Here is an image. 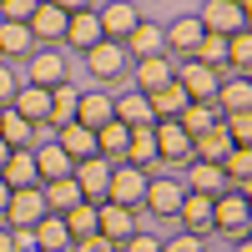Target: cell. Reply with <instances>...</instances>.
Here are the masks:
<instances>
[{
  "label": "cell",
  "mask_w": 252,
  "mask_h": 252,
  "mask_svg": "<svg viewBox=\"0 0 252 252\" xmlns=\"http://www.w3.org/2000/svg\"><path fill=\"white\" fill-rule=\"evenodd\" d=\"M26 81H31V86L56 91L61 81H71V61L61 56V46H35V51L26 56Z\"/></svg>",
  "instance_id": "cell-1"
},
{
  "label": "cell",
  "mask_w": 252,
  "mask_h": 252,
  "mask_svg": "<svg viewBox=\"0 0 252 252\" xmlns=\"http://www.w3.org/2000/svg\"><path fill=\"white\" fill-rule=\"evenodd\" d=\"M212 232L232 237V242L252 232V207H247V197H237V192H222V197H212Z\"/></svg>",
  "instance_id": "cell-2"
},
{
  "label": "cell",
  "mask_w": 252,
  "mask_h": 252,
  "mask_svg": "<svg viewBox=\"0 0 252 252\" xmlns=\"http://www.w3.org/2000/svg\"><path fill=\"white\" fill-rule=\"evenodd\" d=\"M81 56H86V71H91V81H121V76H126V66H131L126 46H121V40H106V35H101L96 46H86Z\"/></svg>",
  "instance_id": "cell-3"
},
{
  "label": "cell",
  "mask_w": 252,
  "mask_h": 252,
  "mask_svg": "<svg viewBox=\"0 0 252 252\" xmlns=\"http://www.w3.org/2000/svg\"><path fill=\"white\" fill-rule=\"evenodd\" d=\"M182 192H187V187H182V177H146V192H141V207H146V212H152V217H161V222H172L177 217V207H182Z\"/></svg>",
  "instance_id": "cell-4"
},
{
  "label": "cell",
  "mask_w": 252,
  "mask_h": 252,
  "mask_svg": "<svg viewBox=\"0 0 252 252\" xmlns=\"http://www.w3.org/2000/svg\"><path fill=\"white\" fill-rule=\"evenodd\" d=\"M46 217V202H40V187H15L10 192V202H5V222L10 232H31V227Z\"/></svg>",
  "instance_id": "cell-5"
},
{
  "label": "cell",
  "mask_w": 252,
  "mask_h": 252,
  "mask_svg": "<svg viewBox=\"0 0 252 252\" xmlns=\"http://www.w3.org/2000/svg\"><path fill=\"white\" fill-rule=\"evenodd\" d=\"M222 76H232V71H227V66L212 71V66H202V61H182V66H177V86L187 91V101H212Z\"/></svg>",
  "instance_id": "cell-6"
},
{
  "label": "cell",
  "mask_w": 252,
  "mask_h": 252,
  "mask_svg": "<svg viewBox=\"0 0 252 252\" xmlns=\"http://www.w3.org/2000/svg\"><path fill=\"white\" fill-rule=\"evenodd\" d=\"M202 31L207 35H232V31H247V10L237 5V0H202Z\"/></svg>",
  "instance_id": "cell-7"
},
{
  "label": "cell",
  "mask_w": 252,
  "mask_h": 252,
  "mask_svg": "<svg viewBox=\"0 0 252 252\" xmlns=\"http://www.w3.org/2000/svg\"><path fill=\"white\" fill-rule=\"evenodd\" d=\"M141 192H146V177L136 172L131 161H111V182H106V202H121V207H141Z\"/></svg>",
  "instance_id": "cell-8"
},
{
  "label": "cell",
  "mask_w": 252,
  "mask_h": 252,
  "mask_svg": "<svg viewBox=\"0 0 252 252\" xmlns=\"http://www.w3.org/2000/svg\"><path fill=\"white\" fill-rule=\"evenodd\" d=\"M71 177H76V187H81L86 202H106V182H111V161L106 157H81V161H71Z\"/></svg>",
  "instance_id": "cell-9"
},
{
  "label": "cell",
  "mask_w": 252,
  "mask_h": 252,
  "mask_svg": "<svg viewBox=\"0 0 252 252\" xmlns=\"http://www.w3.org/2000/svg\"><path fill=\"white\" fill-rule=\"evenodd\" d=\"M96 232L121 247L126 237L136 232V212H131V207H121V202H96Z\"/></svg>",
  "instance_id": "cell-10"
},
{
  "label": "cell",
  "mask_w": 252,
  "mask_h": 252,
  "mask_svg": "<svg viewBox=\"0 0 252 252\" xmlns=\"http://www.w3.org/2000/svg\"><path fill=\"white\" fill-rule=\"evenodd\" d=\"M152 131H157V161H172V166L192 161V136L177 121H152Z\"/></svg>",
  "instance_id": "cell-11"
},
{
  "label": "cell",
  "mask_w": 252,
  "mask_h": 252,
  "mask_svg": "<svg viewBox=\"0 0 252 252\" xmlns=\"http://www.w3.org/2000/svg\"><path fill=\"white\" fill-rule=\"evenodd\" d=\"M121 161H131L141 177H157V131L152 126H131V136H126V157Z\"/></svg>",
  "instance_id": "cell-12"
},
{
  "label": "cell",
  "mask_w": 252,
  "mask_h": 252,
  "mask_svg": "<svg viewBox=\"0 0 252 252\" xmlns=\"http://www.w3.org/2000/svg\"><path fill=\"white\" fill-rule=\"evenodd\" d=\"M172 222L182 227V232L207 237V232H212V197H202V192H182V207H177Z\"/></svg>",
  "instance_id": "cell-13"
},
{
  "label": "cell",
  "mask_w": 252,
  "mask_h": 252,
  "mask_svg": "<svg viewBox=\"0 0 252 252\" xmlns=\"http://www.w3.org/2000/svg\"><path fill=\"white\" fill-rule=\"evenodd\" d=\"M202 35H207V31H202V20H197V15H177L172 26H161L166 56H182V61H187V56L197 51V40H202Z\"/></svg>",
  "instance_id": "cell-14"
},
{
  "label": "cell",
  "mask_w": 252,
  "mask_h": 252,
  "mask_svg": "<svg viewBox=\"0 0 252 252\" xmlns=\"http://www.w3.org/2000/svg\"><path fill=\"white\" fill-rule=\"evenodd\" d=\"M10 111H20L31 126H46V121H51V91H46V86H31V81H20L15 96H10Z\"/></svg>",
  "instance_id": "cell-15"
},
{
  "label": "cell",
  "mask_w": 252,
  "mask_h": 252,
  "mask_svg": "<svg viewBox=\"0 0 252 252\" xmlns=\"http://www.w3.org/2000/svg\"><path fill=\"white\" fill-rule=\"evenodd\" d=\"M166 81H177V61L166 56V51H161V56H141V61H136V91H141V96L161 91Z\"/></svg>",
  "instance_id": "cell-16"
},
{
  "label": "cell",
  "mask_w": 252,
  "mask_h": 252,
  "mask_svg": "<svg viewBox=\"0 0 252 252\" xmlns=\"http://www.w3.org/2000/svg\"><path fill=\"white\" fill-rule=\"evenodd\" d=\"M96 20H101V35H106V40H126L141 15H136L131 0H106V5L96 10Z\"/></svg>",
  "instance_id": "cell-17"
},
{
  "label": "cell",
  "mask_w": 252,
  "mask_h": 252,
  "mask_svg": "<svg viewBox=\"0 0 252 252\" xmlns=\"http://www.w3.org/2000/svg\"><path fill=\"white\" fill-rule=\"evenodd\" d=\"M212 106H217V116H227V111H252V76H222Z\"/></svg>",
  "instance_id": "cell-18"
},
{
  "label": "cell",
  "mask_w": 252,
  "mask_h": 252,
  "mask_svg": "<svg viewBox=\"0 0 252 252\" xmlns=\"http://www.w3.org/2000/svg\"><path fill=\"white\" fill-rule=\"evenodd\" d=\"M187 192H202V197H222V192H232V187H227V177H222V166L217 161H187Z\"/></svg>",
  "instance_id": "cell-19"
},
{
  "label": "cell",
  "mask_w": 252,
  "mask_h": 252,
  "mask_svg": "<svg viewBox=\"0 0 252 252\" xmlns=\"http://www.w3.org/2000/svg\"><path fill=\"white\" fill-rule=\"evenodd\" d=\"M96 40H101V20H96V5H86V10L66 15V35H61V46H71V51H86V46H96Z\"/></svg>",
  "instance_id": "cell-20"
},
{
  "label": "cell",
  "mask_w": 252,
  "mask_h": 252,
  "mask_svg": "<svg viewBox=\"0 0 252 252\" xmlns=\"http://www.w3.org/2000/svg\"><path fill=\"white\" fill-rule=\"evenodd\" d=\"M26 26H31V35H35V46H61V35H66V10H56V5L40 0Z\"/></svg>",
  "instance_id": "cell-21"
},
{
  "label": "cell",
  "mask_w": 252,
  "mask_h": 252,
  "mask_svg": "<svg viewBox=\"0 0 252 252\" xmlns=\"http://www.w3.org/2000/svg\"><path fill=\"white\" fill-rule=\"evenodd\" d=\"M56 146H61L71 161L96 157V131H91V126H81V121H61V126H56Z\"/></svg>",
  "instance_id": "cell-22"
},
{
  "label": "cell",
  "mask_w": 252,
  "mask_h": 252,
  "mask_svg": "<svg viewBox=\"0 0 252 252\" xmlns=\"http://www.w3.org/2000/svg\"><path fill=\"white\" fill-rule=\"evenodd\" d=\"M0 182L10 187H40V172H35V157H31V146H15V152L5 157V166H0Z\"/></svg>",
  "instance_id": "cell-23"
},
{
  "label": "cell",
  "mask_w": 252,
  "mask_h": 252,
  "mask_svg": "<svg viewBox=\"0 0 252 252\" xmlns=\"http://www.w3.org/2000/svg\"><path fill=\"white\" fill-rule=\"evenodd\" d=\"M217 166H222V177H227V187H232L237 197L252 192V146H232Z\"/></svg>",
  "instance_id": "cell-24"
},
{
  "label": "cell",
  "mask_w": 252,
  "mask_h": 252,
  "mask_svg": "<svg viewBox=\"0 0 252 252\" xmlns=\"http://www.w3.org/2000/svg\"><path fill=\"white\" fill-rule=\"evenodd\" d=\"M35 51V35L26 20H0V61H26Z\"/></svg>",
  "instance_id": "cell-25"
},
{
  "label": "cell",
  "mask_w": 252,
  "mask_h": 252,
  "mask_svg": "<svg viewBox=\"0 0 252 252\" xmlns=\"http://www.w3.org/2000/svg\"><path fill=\"white\" fill-rule=\"evenodd\" d=\"M121 46H126V56H131V61H141V56H161L166 40H161V26H157V20H136L131 35H126Z\"/></svg>",
  "instance_id": "cell-26"
},
{
  "label": "cell",
  "mask_w": 252,
  "mask_h": 252,
  "mask_svg": "<svg viewBox=\"0 0 252 252\" xmlns=\"http://www.w3.org/2000/svg\"><path fill=\"white\" fill-rule=\"evenodd\" d=\"M111 116L126 121V126H152V121H157V116H152V101H146L136 86L121 91V96H111Z\"/></svg>",
  "instance_id": "cell-27"
},
{
  "label": "cell",
  "mask_w": 252,
  "mask_h": 252,
  "mask_svg": "<svg viewBox=\"0 0 252 252\" xmlns=\"http://www.w3.org/2000/svg\"><path fill=\"white\" fill-rule=\"evenodd\" d=\"M31 242L40 252H71V232H66V222H61V212H46L35 227H31Z\"/></svg>",
  "instance_id": "cell-28"
},
{
  "label": "cell",
  "mask_w": 252,
  "mask_h": 252,
  "mask_svg": "<svg viewBox=\"0 0 252 252\" xmlns=\"http://www.w3.org/2000/svg\"><path fill=\"white\" fill-rule=\"evenodd\" d=\"M31 157H35V172H40V182H56V177H71V157L61 152L56 141H35V146H31Z\"/></svg>",
  "instance_id": "cell-29"
},
{
  "label": "cell",
  "mask_w": 252,
  "mask_h": 252,
  "mask_svg": "<svg viewBox=\"0 0 252 252\" xmlns=\"http://www.w3.org/2000/svg\"><path fill=\"white\" fill-rule=\"evenodd\" d=\"M126 136H131V126H126V121H101L96 126V157H106V161H121L126 157Z\"/></svg>",
  "instance_id": "cell-30"
},
{
  "label": "cell",
  "mask_w": 252,
  "mask_h": 252,
  "mask_svg": "<svg viewBox=\"0 0 252 252\" xmlns=\"http://www.w3.org/2000/svg\"><path fill=\"white\" fill-rule=\"evenodd\" d=\"M35 136H40V126H31L26 116L10 111V106H0V141H5L10 152H15V146H35Z\"/></svg>",
  "instance_id": "cell-31"
},
{
  "label": "cell",
  "mask_w": 252,
  "mask_h": 252,
  "mask_svg": "<svg viewBox=\"0 0 252 252\" xmlns=\"http://www.w3.org/2000/svg\"><path fill=\"white\" fill-rule=\"evenodd\" d=\"M227 152H232V136L222 131V116L207 126L202 136H192V157H197V161H222Z\"/></svg>",
  "instance_id": "cell-32"
},
{
  "label": "cell",
  "mask_w": 252,
  "mask_h": 252,
  "mask_svg": "<svg viewBox=\"0 0 252 252\" xmlns=\"http://www.w3.org/2000/svg\"><path fill=\"white\" fill-rule=\"evenodd\" d=\"M40 202H46V212H66V207L86 202V197H81L76 177H56V182H40Z\"/></svg>",
  "instance_id": "cell-33"
},
{
  "label": "cell",
  "mask_w": 252,
  "mask_h": 252,
  "mask_svg": "<svg viewBox=\"0 0 252 252\" xmlns=\"http://www.w3.org/2000/svg\"><path fill=\"white\" fill-rule=\"evenodd\" d=\"M76 121L91 126V131H96L101 121H111V96L106 91H81L76 96Z\"/></svg>",
  "instance_id": "cell-34"
},
{
  "label": "cell",
  "mask_w": 252,
  "mask_h": 252,
  "mask_svg": "<svg viewBox=\"0 0 252 252\" xmlns=\"http://www.w3.org/2000/svg\"><path fill=\"white\" fill-rule=\"evenodd\" d=\"M146 101H152V116H157V121H177V116H182V106H187V91L177 86V81H166V86H161V91H152Z\"/></svg>",
  "instance_id": "cell-35"
},
{
  "label": "cell",
  "mask_w": 252,
  "mask_h": 252,
  "mask_svg": "<svg viewBox=\"0 0 252 252\" xmlns=\"http://www.w3.org/2000/svg\"><path fill=\"white\" fill-rule=\"evenodd\" d=\"M212 121H217V106H212V101H187L182 116H177V126H182L187 136H202Z\"/></svg>",
  "instance_id": "cell-36"
},
{
  "label": "cell",
  "mask_w": 252,
  "mask_h": 252,
  "mask_svg": "<svg viewBox=\"0 0 252 252\" xmlns=\"http://www.w3.org/2000/svg\"><path fill=\"white\" fill-rule=\"evenodd\" d=\"M227 71H232V76H252V35L247 31L227 35Z\"/></svg>",
  "instance_id": "cell-37"
},
{
  "label": "cell",
  "mask_w": 252,
  "mask_h": 252,
  "mask_svg": "<svg viewBox=\"0 0 252 252\" xmlns=\"http://www.w3.org/2000/svg\"><path fill=\"white\" fill-rule=\"evenodd\" d=\"M61 222H66L71 242H76V237H91V232H96V202H76V207H66V212H61Z\"/></svg>",
  "instance_id": "cell-38"
},
{
  "label": "cell",
  "mask_w": 252,
  "mask_h": 252,
  "mask_svg": "<svg viewBox=\"0 0 252 252\" xmlns=\"http://www.w3.org/2000/svg\"><path fill=\"white\" fill-rule=\"evenodd\" d=\"M76 86H71V81H61V86L51 91V121L46 126H61V121H76Z\"/></svg>",
  "instance_id": "cell-39"
},
{
  "label": "cell",
  "mask_w": 252,
  "mask_h": 252,
  "mask_svg": "<svg viewBox=\"0 0 252 252\" xmlns=\"http://www.w3.org/2000/svg\"><path fill=\"white\" fill-rule=\"evenodd\" d=\"M187 61H202V66H227V35H202L197 40V51L192 56H187Z\"/></svg>",
  "instance_id": "cell-40"
},
{
  "label": "cell",
  "mask_w": 252,
  "mask_h": 252,
  "mask_svg": "<svg viewBox=\"0 0 252 252\" xmlns=\"http://www.w3.org/2000/svg\"><path fill=\"white\" fill-rule=\"evenodd\" d=\"M222 131L232 136V146H252V111H227Z\"/></svg>",
  "instance_id": "cell-41"
},
{
  "label": "cell",
  "mask_w": 252,
  "mask_h": 252,
  "mask_svg": "<svg viewBox=\"0 0 252 252\" xmlns=\"http://www.w3.org/2000/svg\"><path fill=\"white\" fill-rule=\"evenodd\" d=\"M161 252H207V242L197 232H177V237H161Z\"/></svg>",
  "instance_id": "cell-42"
},
{
  "label": "cell",
  "mask_w": 252,
  "mask_h": 252,
  "mask_svg": "<svg viewBox=\"0 0 252 252\" xmlns=\"http://www.w3.org/2000/svg\"><path fill=\"white\" fill-rule=\"evenodd\" d=\"M40 0H0V20H31Z\"/></svg>",
  "instance_id": "cell-43"
},
{
  "label": "cell",
  "mask_w": 252,
  "mask_h": 252,
  "mask_svg": "<svg viewBox=\"0 0 252 252\" xmlns=\"http://www.w3.org/2000/svg\"><path fill=\"white\" fill-rule=\"evenodd\" d=\"M121 252H161V237H152V232H141V227H136V232L121 242Z\"/></svg>",
  "instance_id": "cell-44"
},
{
  "label": "cell",
  "mask_w": 252,
  "mask_h": 252,
  "mask_svg": "<svg viewBox=\"0 0 252 252\" xmlns=\"http://www.w3.org/2000/svg\"><path fill=\"white\" fill-rule=\"evenodd\" d=\"M15 86H20V76H15V66H10V61H0V106H10V96H15Z\"/></svg>",
  "instance_id": "cell-45"
},
{
  "label": "cell",
  "mask_w": 252,
  "mask_h": 252,
  "mask_svg": "<svg viewBox=\"0 0 252 252\" xmlns=\"http://www.w3.org/2000/svg\"><path fill=\"white\" fill-rule=\"evenodd\" d=\"M71 252H121V247H116V242H106L101 232H91V237H76V242H71Z\"/></svg>",
  "instance_id": "cell-46"
},
{
  "label": "cell",
  "mask_w": 252,
  "mask_h": 252,
  "mask_svg": "<svg viewBox=\"0 0 252 252\" xmlns=\"http://www.w3.org/2000/svg\"><path fill=\"white\" fill-rule=\"evenodd\" d=\"M46 5H56V10H66V15H76V10H86L91 0H46Z\"/></svg>",
  "instance_id": "cell-47"
},
{
  "label": "cell",
  "mask_w": 252,
  "mask_h": 252,
  "mask_svg": "<svg viewBox=\"0 0 252 252\" xmlns=\"http://www.w3.org/2000/svg\"><path fill=\"white\" fill-rule=\"evenodd\" d=\"M0 252H15V232L10 227H0Z\"/></svg>",
  "instance_id": "cell-48"
},
{
  "label": "cell",
  "mask_w": 252,
  "mask_h": 252,
  "mask_svg": "<svg viewBox=\"0 0 252 252\" xmlns=\"http://www.w3.org/2000/svg\"><path fill=\"white\" fill-rule=\"evenodd\" d=\"M5 202H10V187L0 182V217H5Z\"/></svg>",
  "instance_id": "cell-49"
},
{
  "label": "cell",
  "mask_w": 252,
  "mask_h": 252,
  "mask_svg": "<svg viewBox=\"0 0 252 252\" xmlns=\"http://www.w3.org/2000/svg\"><path fill=\"white\" fill-rule=\"evenodd\" d=\"M232 252H252V242H247V237H237V247H232Z\"/></svg>",
  "instance_id": "cell-50"
},
{
  "label": "cell",
  "mask_w": 252,
  "mask_h": 252,
  "mask_svg": "<svg viewBox=\"0 0 252 252\" xmlns=\"http://www.w3.org/2000/svg\"><path fill=\"white\" fill-rule=\"evenodd\" d=\"M5 157H10V146H5V141H0V166H5Z\"/></svg>",
  "instance_id": "cell-51"
},
{
  "label": "cell",
  "mask_w": 252,
  "mask_h": 252,
  "mask_svg": "<svg viewBox=\"0 0 252 252\" xmlns=\"http://www.w3.org/2000/svg\"><path fill=\"white\" fill-rule=\"evenodd\" d=\"M20 252H40V247H35V242H31V247H20Z\"/></svg>",
  "instance_id": "cell-52"
}]
</instances>
